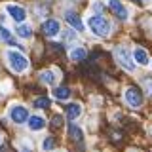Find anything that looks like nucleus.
<instances>
[{
    "label": "nucleus",
    "mask_w": 152,
    "mask_h": 152,
    "mask_svg": "<svg viewBox=\"0 0 152 152\" xmlns=\"http://www.w3.org/2000/svg\"><path fill=\"white\" fill-rule=\"evenodd\" d=\"M34 107L36 108H48V107H50V99H48V97L36 99V101H34Z\"/></svg>",
    "instance_id": "nucleus-18"
},
{
    "label": "nucleus",
    "mask_w": 152,
    "mask_h": 152,
    "mask_svg": "<svg viewBox=\"0 0 152 152\" xmlns=\"http://www.w3.org/2000/svg\"><path fill=\"white\" fill-rule=\"evenodd\" d=\"M40 80H42L44 84H48V86H51V84L55 82V80H53V72H50V70L42 72V74H40Z\"/></svg>",
    "instance_id": "nucleus-17"
},
{
    "label": "nucleus",
    "mask_w": 152,
    "mask_h": 152,
    "mask_svg": "<svg viewBox=\"0 0 152 152\" xmlns=\"http://www.w3.org/2000/svg\"><path fill=\"white\" fill-rule=\"evenodd\" d=\"M0 34H2V38H4V40H8V42H12V44H13V40H12V34H10V32L6 31V28H0Z\"/></svg>",
    "instance_id": "nucleus-20"
},
{
    "label": "nucleus",
    "mask_w": 152,
    "mask_h": 152,
    "mask_svg": "<svg viewBox=\"0 0 152 152\" xmlns=\"http://www.w3.org/2000/svg\"><path fill=\"white\" fill-rule=\"evenodd\" d=\"M133 57H135V61L139 65H146V63H148V55H146V51L142 50V48H137V50L133 51Z\"/></svg>",
    "instance_id": "nucleus-13"
},
{
    "label": "nucleus",
    "mask_w": 152,
    "mask_h": 152,
    "mask_svg": "<svg viewBox=\"0 0 152 152\" xmlns=\"http://www.w3.org/2000/svg\"><path fill=\"white\" fill-rule=\"evenodd\" d=\"M44 126H46V122L42 120L40 116H31L28 118V127H31L32 131H40Z\"/></svg>",
    "instance_id": "nucleus-11"
},
{
    "label": "nucleus",
    "mask_w": 152,
    "mask_h": 152,
    "mask_svg": "<svg viewBox=\"0 0 152 152\" xmlns=\"http://www.w3.org/2000/svg\"><path fill=\"white\" fill-rule=\"evenodd\" d=\"M116 57H118L120 65H122L126 70H129V72H133V70H135V65H133L131 57H129V53H127V50H124V48H116Z\"/></svg>",
    "instance_id": "nucleus-3"
},
{
    "label": "nucleus",
    "mask_w": 152,
    "mask_h": 152,
    "mask_svg": "<svg viewBox=\"0 0 152 152\" xmlns=\"http://www.w3.org/2000/svg\"><path fill=\"white\" fill-rule=\"evenodd\" d=\"M88 25L91 28V32L97 34V36H108V32H110V23L103 15H91L89 21H88Z\"/></svg>",
    "instance_id": "nucleus-1"
},
{
    "label": "nucleus",
    "mask_w": 152,
    "mask_h": 152,
    "mask_svg": "<svg viewBox=\"0 0 152 152\" xmlns=\"http://www.w3.org/2000/svg\"><path fill=\"white\" fill-rule=\"evenodd\" d=\"M70 57H72L74 61L84 59V57H86V50H84V48H74V50L70 51Z\"/></svg>",
    "instance_id": "nucleus-15"
},
{
    "label": "nucleus",
    "mask_w": 152,
    "mask_h": 152,
    "mask_svg": "<svg viewBox=\"0 0 152 152\" xmlns=\"http://www.w3.org/2000/svg\"><path fill=\"white\" fill-rule=\"evenodd\" d=\"M10 116H12V120L15 124H23L25 120H28V110L25 107H13L12 112H10Z\"/></svg>",
    "instance_id": "nucleus-6"
},
{
    "label": "nucleus",
    "mask_w": 152,
    "mask_h": 152,
    "mask_svg": "<svg viewBox=\"0 0 152 152\" xmlns=\"http://www.w3.org/2000/svg\"><path fill=\"white\" fill-rule=\"evenodd\" d=\"M69 133H70V137H72L74 141H82V129H80L78 126L70 124V126H69Z\"/></svg>",
    "instance_id": "nucleus-14"
},
{
    "label": "nucleus",
    "mask_w": 152,
    "mask_h": 152,
    "mask_svg": "<svg viewBox=\"0 0 152 152\" xmlns=\"http://www.w3.org/2000/svg\"><path fill=\"white\" fill-rule=\"evenodd\" d=\"M42 28H44V34L46 36H55L57 32H59V23H57L55 19H48Z\"/></svg>",
    "instance_id": "nucleus-8"
},
{
    "label": "nucleus",
    "mask_w": 152,
    "mask_h": 152,
    "mask_svg": "<svg viewBox=\"0 0 152 152\" xmlns=\"http://www.w3.org/2000/svg\"><path fill=\"white\" fill-rule=\"evenodd\" d=\"M145 86H146V93L152 95V78H146L145 80Z\"/></svg>",
    "instance_id": "nucleus-21"
},
{
    "label": "nucleus",
    "mask_w": 152,
    "mask_h": 152,
    "mask_svg": "<svg viewBox=\"0 0 152 152\" xmlns=\"http://www.w3.org/2000/svg\"><path fill=\"white\" fill-rule=\"evenodd\" d=\"M31 32H32V28L28 27V25H21L17 28V36H21V38H28L31 36Z\"/></svg>",
    "instance_id": "nucleus-16"
},
{
    "label": "nucleus",
    "mask_w": 152,
    "mask_h": 152,
    "mask_svg": "<svg viewBox=\"0 0 152 152\" xmlns=\"http://www.w3.org/2000/svg\"><path fill=\"white\" fill-rule=\"evenodd\" d=\"M53 95H55V99H59V101H65V99L70 97V89L66 88V86H61V88L53 89Z\"/></svg>",
    "instance_id": "nucleus-12"
},
{
    "label": "nucleus",
    "mask_w": 152,
    "mask_h": 152,
    "mask_svg": "<svg viewBox=\"0 0 152 152\" xmlns=\"http://www.w3.org/2000/svg\"><path fill=\"white\" fill-rule=\"evenodd\" d=\"M80 112H82V108H80L78 103H72V104L66 107V118H69V120H76V118L80 116Z\"/></svg>",
    "instance_id": "nucleus-10"
},
{
    "label": "nucleus",
    "mask_w": 152,
    "mask_h": 152,
    "mask_svg": "<svg viewBox=\"0 0 152 152\" xmlns=\"http://www.w3.org/2000/svg\"><path fill=\"white\" fill-rule=\"evenodd\" d=\"M126 101L131 107H141L142 104V95L139 91V88H127L126 89Z\"/></svg>",
    "instance_id": "nucleus-4"
},
{
    "label": "nucleus",
    "mask_w": 152,
    "mask_h": 152,
    "mask_svg": "<svg viewBox=\"0 0 152 152\" xmlns=\"http://www.w3.org/2000/svg\"><path fill=\"white\" fill-rule=\"evenodd\" d=\"M108 6H110V10L114 12V15H116L118 19H127V10H126V6L120 2V0H108Z\"/></svg>",
    "instance_id": "nucleus-5"
},
{
    "label": "nucleus",
    "mask_w": 152,
    "mask_h": 152,
    "mask_svg": "<svg viewBox=\"0 0 152 152\" xmlns=\"http://www.w3.org/2000/svg\"><path fill=\"white\" fill-rule=\"evenodd\" d=\"M42 148H44V150H51V148H53V139H51V137H46L44 142H42Z\"/></svg>",
    "instance_id": "nucleus-19"
},
{
    "label": "nucleus",
    "mask_w": 152,
    "mask_h": 152,
    "mask_svg": "<svg viewBox=\"0 0 152 152\" xmlns=\"http://www.w3.org/2000/svg\"><path fill=\"white\" fill-rule=\"evenodd\" d=\"M65 17H66V21H69V23H70V25H72V27L76 28V31H80V32H82V31H84V23H82V21H80V17H78V15H76V13H74V12H69V13H66V15H65Z\"/></svg>",
    "instance_id": "nucleus-9"
},
{
    "label": "nucleus",
    "mask_w": 152,
    "mask_h": 152,
    "mask_svg": "<svg viewBox=\"0 0 152 152\" xmlns=\"http://www.w3.org/2000/svg\"><path fill=\"white\" fill-rule=\"evenodd\" d=\"M8 61H10V65H12V69L15 70V72H23V70L28 66L27 57L17 53V51H8Z\"/></svg>",
    "instance_id": "nucleus-2"
},
{
    "label": "nucleus",
    "mask_w": 152,
    "mask_h": 152,
    "mask_svg": "<svg viewBox=\"0 0 152 152\" xmlns=\"http://www.w3.org/2000/svg\"><path fill=\"white\" fill-rule=\"evenodd\" d=\"M8 13H10V15H12L13 17V21H15V23H21V21H25V15H27V13H25V10H23L21 6H13V4H8Z\"/></svg>",
    "instance_id": "nucleus-7"
}]
</instances>
